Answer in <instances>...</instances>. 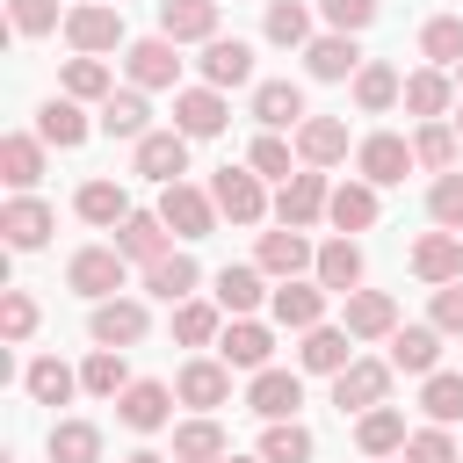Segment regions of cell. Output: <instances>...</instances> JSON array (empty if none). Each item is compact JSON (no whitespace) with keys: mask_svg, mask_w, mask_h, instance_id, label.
Returning a JSON list of instances; mask_svg holds the SVG:
<instances>
[{"mask_svg":"<svg viewBox=\"0 0 463 463\" xmlns=\"http://www.w3.org/2000/svg\"><path fill=\"white\" fill-rule=\"evenodd\" d=\"M427 217H434L441 232H463V174H434V188H427Z\"/></svg>","mask_w":463,"mask_h":463,"instance_id":"cell-51","label":"cell"},{"mask_svg":"<svg viewBox=\"0 0 463 463\" xmlns=\"http://www.w3.org/2000/svg\"><path fill=\"white\" fill-rule=\"evenodd\" d=\"M80 391H94V398H123V391H130L123 354H116V347H94V354L80 362Z\"/></svg>","mask_w":463,"mask_h":463,"instance_id":"cell-44","label":"cell"},{"mask_svg":"<svg viewBox=\"0 0 463 463\" xmlns=\"http://www.w3.org/2000/svg\"><path fill=\"white\" fill-rule=\"evenodd\" d=\"M391 369L434 376V369H441V333H434V326H398V333H391Z\"/></svg>","mask_w":463,"mask_h":463,"instance_id":"cell-31","label":"cell"},{"mask_svg":"<svg viewBox=\"0 0 463 463\" xmlns=\"http://www.w3.org/2000/svg\"><path fill=\"white\" fill-rule=\"evenodd\" d=\"M101 130L109 137H152V109H145V87H123V94H109L101 101Z\"/></svg>","mask_w":463,"mask_h":463,"instance_id":"cell-36","label":"cell"},{"mask_svg":"<svg viewBox=\"0 0 463 463\" xmlns=\"http://www.w3.org/2000/svg\"><path fill=\"white\" fill-rule=\"evenodd\" d=\"M449 94H456V87H449V72H441V65L405 72V109H412L420 123H441V116H449Z\"/></svg>","mask_w":463,"mask_h":463,"instance_id":"cell-39","label":"cell"},{"mask_svg":"<svg viewBox=\"0 0 463 463\" xmlns=\"http://www.w3.org/2000/svg\"><path fill=\"white\" fill-rule=\"evenodd\" d=\"M311 282H318V289H333V297H354V289H362V246H354V239H326V246H318Z\"/></svg>","mask_w":463,"mask_h":463,"instance_id":"cell-26","label":"cell"},{"mask_svg":"<svg viewBox=\"0 0 463 463\" xmlns=\"http://www.w3.org/2000/svg\"><path fill=\"white\" fill-rule=\"evenodd\" d=\"M340 326H347L354 340H391V333H398V297H391V289H354L347 311H340Z\"/></svg>","mask_w":463,"mask_h":463,"instance_id":"cell-13","label":"cell"},{"mask_svg":"<svg viewBox=\"0 0 463 463\" xmlns=\"http://www.w3.org/2000/svg\"><path fill=\"white\" fill-rule=\"evenodd\" d=\"M326 203H333L326 174H318V166H304V174H289V181H282V195H275V217H282L289 232H311V224L326 217Z\"/></svg>","mask_w":463,"mask_h":463,"instance_id":"cell-8","label":"cell"},{"mask_svg":"<svg viewBox=\"0 0 463 463\" xmlns=\"http://www.w3.org/2000/svg\"><path fill=\"white\" fill-rule=\"evenodd\" d=\"M412 275L434 282V289L463 282V232H427V239L412 246Z\"/></svg>","mask_w":463,"mask_h":463,"instance_id":"cell-16","label":"cell"},{"mask_svg":"<svg viewBox=\"0 0 463 463\" xmlns=\"http://www.w3.org/2000/svg\"><path fill=\"white\" fill-rule=\"evenodd\" d=\"M65 43H72L80 58H101V51H116V43H123V7H101V0L72 7V14H65Z\"/></svg>","mask_w":463,"mask_h":463,"instance_id":"cell-6","label":"cell"},{"mask_svg":"<svg viewBox=\"0 0 463 463\" xmlns=\"http://www.w3.org/2000/svg\"><path fill=\"white\" fill-rule=\"evenodd\" d=\"M224 456H232V441H224V427L210 412L174 427V463H224Z\"/></svg>","mask_w":463,"mask_h":463,"instance_id":"cell-35","label":"cell"},{"mask_svg":"<svg viewBox=\"0 0 463 463\" xmlns=\"http://www.w3.org/2000/svg\"><path fill=\"white\" fill-rule=\"evenodd\" d=\"M246 166H253L260 181H268V174H275V181H289V145H282L275 130H260V137H253V152H246Z\"/></svg>","mask_w":463,"mask_h":463,"instance_id":"cell-54","label":"cell"},{"mask_svg":"<svg viewBox=\"0 0 463 463\" xmlns=\"http://www.w3.org/2000/svg\"><path fill=\"white\" fill-rule=\"evenodd\" d=\"M326 297H333V289H318V282H275L268 311H275V326L311 333V326H326Z\"/></svg>","mask_w":463,"mask_h":463,"instance_id":"cell-24","label":"cell"},{"mask_svg":"<svg viewBox=\"0 0 463 463\" xmlns=\"http://www.w3.org/2000/svg\"><path fill=\"white\" fill-rule=\"evenodd\" d=\"M268 43H282V51H297V43H311V14L297 7V0H268Z\"/></svg>","mask_w":463,"mask_h":463,"instance_id":"cell-49","label":"cell"},{"mask_svg":"<svg viewBox=\"0 0 463 463\" xmlns=\"http://www.w3.org/2000/svg\"><path fill=\"white\" fill-rule=\"evenodd\" d=\"M253 116L268 130H304V87L297 80H260L253 87Z\"/></svg>","mask_w":463,"mask_h":463,"instance_id":"cell-28","label":"cell"},{"mask_svg":"<svg viewBox=\"0 0 463 463\" xmlns=\"http://www.w3.org/2000/svg\"><path fill=\"white\" fill-rule=\"evenodd\" d=\"M29 333H36V297H29V289H7V297H0V340L22 347Z\"/></svg>","mask_w":463,"mask_h":463,"instance_id":"cell-52","label":"cell"},{"mask_svg":"<svg viewBox=\"0 0 463 463\" xmlns=\"http://www.w3.org/2000/svg\"><path fill=\"white\" fill-rule=\"evenodd\" d=\"M65 94L72 101H109L116 87H109V65L101 58H65Z\"/></svg>","mask_w":463,"mask_h":463,"instance_id":"cell-50","label":"cell"},{"mask_svg":"<svg viewBox=\"0 0 463 463\" xmlns=\"http://www.w3.org/2000/svg\"><path fill=\"white\" fill-rule=\"evenodd\" d=\"M391 376H398L391 362H362V354H354V362L333 376V405H340V412H376V405H391Z\"/></svg>","mask_w":463,"mask_h":463,"instance_id":"cell-2","label":"cell"},{"mask_svg":"<svg viewBox=\"0 0 463 463\" xmlns=\"http://www.w3.org/2000/svg\"><path fill=\"white\" fill-rule=\"evenodd\" d=\"M420 412H427L434 427H456V420H463V376H456V369H434V376L420 383Z\"/></svg>","mask_w":463,"mask_h":463,"instance_id":"cell-43","label":"cell"},{"mask_svg":"<svg viewBox=\"0 0 463 463\" xmlns=\"http://www.w3.org/2000/svg\"><path fill=\"white\" fill-rule=\"evenodd\" d=\"M297 362H304L311 376H340V369L354 362V333H347V326H311L304 347H297Z\"/></svg>","mask_w":463,"mask_h":463,"instance_id":"cell-27","label":"cell"},{"mask_svg":"<svg viewBox=\"0 0 463 463\" xmlns=\"http://www.w3.org/2000/svg\"><path fill=\"white\" fill-rule=\"evenodd\" d=\"M326 217H333L340 239H347V232H369V224H376V188H369V181H340L333 203H326Z\"/></svg>","mask_w":463,"mask_h":463,"instance_id":"cell-38","label":"cell"},{"mask_svg":"<svg viewBox=\"0 0 463 463\" xmlns=\"http://www.w3.org/2000/svg\"><path fill=\"white\" fill-rule=\"evenodd\" d=\"M304 65H311V80H354L369 58H362V43H354V36L326 29V36H311V43H304Z\"/></svg>","mask_w":463,"mask_h":463,"instance_id":"cell-18","label":"cell"},{"mask_svg":"<svg viewBox=\"0 0 463 463\" xmlns=\"http://www.w3.org/2000/svg\"><path fill=\"white\" fill-rule=\"evenodd\" d=\"M137 174L159 181V188H174V181L188 174V137H181V130H152V137H137Z\"/></svg>","mask_w":463,"mask_h":463,"instance_id":"cell-21","label":"cell"},{"mask_svg":"<svg viewBox=\"0 0 463 463\" xmlns=\"http://www.w3.org/2000/svg\"><path fill=\"white\" fill-rule=\"evenodd\" d=\"M456 137H463V109H456Z\"/></svg>","mask_w":463,"mask_h":463,"instance_id":"cell-60","label":"cell"},{"mask_svg":"<svg viewBox=\"0 0 463 463\" xmlns=\"http://www.w3.org/2000/svg\"><path fill=\"white\" fill-rule=\"evenodd\" d=\"M101 7H123V0H101Z\"/></svg>","mask_w":463,"mask_h":463,"instance_id":"cell-61","label":"cell"},{"mask_svg":"<svg viewBox=\"0 0 463 463\" xmlns=\"http://www.w3.org/2000/svg\"><path fill=\"white\" fill-rule=\"evenodd\" d=\"M174 398H181V405H195V412H217V405L232 398V369H224V362H210V354H195V362L174 376Z\"/></svg>","mask_w":463,"mask_h":463,"instance_id":"cell-14","label":"cell"},{"mask_svg":"<svg viewBox=\"0 0 463 463\" xmlns=\"http://www.w3.org/2000/svg\"><path fill=\"white\" fill-rule=\"evenodd\" d=\"M246 405L275 427V420H297V405H304V376L297 369H260L253 376V391H246Z\"/></svg>","mask_w":463,"mask_h":463,"instance_id":"cell-15","label":"cell"},{"mask_svg":"<svg viewBox=\"0 0 463 463\" xmlns=\"http://www.w3.org/2000/svg\"><path fill=\"white\" fill-rule=\"evenodd\" d=\"M268 354H275V333H268L260 318H232L224 340H217V362H224V369H253V376H260V369H275Z\"/></svg>","mask_w":463,"mask_h":463,"instance_id":"cell-11","label":"cell"},{"mask_svg":"<svg viewBox=\"0 0 463 463\" xmlns=\"http://www.w3.org/2000/svg\"><path fill=\"white\" fill-rule=\"evenodd\" d=\"M51 224H58V217H51V203H36V195H14V203L0 210V232H7L14 253H36V246L51 239Z\"/></svg>","mask_w":463,"mask_h":463,"instance_id":"cell-25","label":"cell"},{"mask_svg":"<svg viewBox=\"0 0 463 463\" xmlns=\"http://www.w3.org/2000/svg\"><path fill=\"white\" fill-rule=\"evenodd\" d=\"M22 383H29V398H36V405H65V398L80 391V369H65L58 354H36V362L22 369Z\"/></svg>","mask_w":463,"mask_h":463,"instance_id":"cell-41","label":"cell"},{"mask_svg":"<svg viewBox=\"0 0 463 463\" xmlns=\"http://www.w3.org/2000/svg\"><path fill=\"white\" fill-rule=\"evenodd\" d=\"M0 174H7V188L14 195H29L36 181H43V137H0Z\"/></svg>","mask_w":463,"mask_h":463,"instance_id":"cell-37","label":"cell"},{"mask_svg":"<svg viewBox=\"0 0 463 463\" xmlns=\"http://www.w3.org/2000/svg\"><path fill=\"white\" fill-rule=\"evenodd\" d=\"M456 80H463V65H456Z\"/></svg>","mask_w":463,"mask_h":463,"instance_id":"cell-62","label":"cell"},{"mask_svg":"<svg viewBox=\"0 0 463 463\" xmlns=\"http://www.w3.org/2000/svg\"><path fill=\"white\" fill-rule=\"evenodd\" d=\"M354 441H362V456H405V412L398 405H376V412H362L354 420Z\"/></svg>","mask_w":463,"mask_h":463,"instance_id":"cell-34","label":"cell"},{"mask_svg":"<svg viewBox=\"0 0 463 463\" xmlns=\"http://www.w3.org/2000/svg\"><path fill=\"white\" fill-rule=\"evenodd\" d=\"M268 297H275V289H268L260 268H217V297H210V304H217L224 318H253Z\"/></svg>","mask_w":463,"mask_h":463,"instance_id":"cell-23","label":"cell"},{"mask_svg":"<svg viewBox=\"0 0 463 463\" xmlns=\"http://www.w3.org/2000/svg\"><path fill=\"white\" fill-rule=\"evenodd\" d=\"M65 282H72L87 304H109V297L123 289V253H116V246H80V253L65 260Z\"/></svg>","mask_w":463,"mask_h":463,"instance_id":"cell-5","label":"cell"},{"mask_svg":"<svg viewBox=\"0 0 463 463\" xmlns=\"http://www.w3.org/2000/svg\"><path fill=\"white\" fill-rule=\"evenodd\" d=\"M87 130H94V123L80 116V101H72V94H51V101L36 109V137H43V145H58V152L87 145Z\"/></svg>","mask_w":463,"mask_h":463,"instance_id":"cell-29","label":"cell"},{"mask_svg":"<svg viewBox=\"0 0 463 463\" xmlns=\"http://www.w3.org/2000/svg\"><path fill=\"white\" fill-rule=\"evenodd\" d=\"M123 463H166V456H159V449H130Z\"/></svg>","mask_w":463,"mask_h":463,"instance_id":"cell-58","label":"cell"},{"mask_svg":"<svg viewBox=\"0 0 463 463\" xmlns=\"http://www.w3.org/2000/svg\"><path fill=\"white\" fill-rule=\"evenodd\" d=\"M116 253H123V260H145V268L166 260V253H174V246H166V217H159V210H130V217L116 224Z\"/></svg>","mask_w":463,"mask_h":463,"instance_id":"cell-22","label":"cell"},{"mask_svg":"<svg viewBox=\"0 0 463 463\" xmlns=\"http://www.w3.org/2000/svg\"><path fill=\"white\" fill-rule=\"evenodd\" d=\"M434 333H463V282H449V289H434V318H427Z\"/></svg>","mask_w":463,"mask_h":463,"instance_id":"cell-57","label":"cell"},{"mask_svg":"<svg viewBox=\"0 0 463 463\" xmlns=\"http://www.w3.org/2000/svg\"><path fill=\"white\" fill-rule=\"evenodd\" d=\"M253 268L260 275H275V282H304V268H318V246L304 239V232H260V246H253Z\"/></svg>","mask_w":463,"mask_h":463,"instance_id":"cell-4","label":"cell"},{"mask_svg":"<svg viewBox=\"0 0 463 463\" xmlns=\"http://www.w3.org/2000/svg\"><path fill=\"white\" fill-rule=\"evenodd\" d=\"M318 456V441H311V427H297V420H275L268 434H260V463H311Z\"/></svg>","mask_w":463,"mask_h":463,"instance_id":"cell-45","label":"cell"},{"mask_svg":"<svg viewBox=\"0 0 463 463\" xmlns=\"http://www.w3.org/2000/svg\"><path fill=\"white\" fill-rule=\"evenodd\" d=\"M145 326H152V318H145V304H137V297H109V304H94V318H87L94 347H116V354H123V347H137V340H145Z\"/></svg>","mask_w":463,"mask_h":463,"instance_id":"cell-9","label":"cell"},{"mask_svg":"<svg viewBox=\"0 0 463 463\" xmlns=\"http://www.w3.org/2000/svg\"><path fill=\"white\" fill-rule=\"evenodd\" d=\"M297 159H304V166H340V159H347V123H340V116H304Z\"/></svg>","mask_w":463,"mask_h":463,"instance_id":"cell-30","label":"cell"},{"mask_svg":"<svg viewBox=\"0 0 463 463\" xmlns=\"http://www.w3.org/2000/svg\"><path fill=\"white\" fill-rule=\"evenodd\" d=\"M174 340H181V347H217V340H224V311L203 304V297L174 304Z\"/></svg>","mask_w":463,"mask_h":463,"instance_id":"cell-40","label":"cell"},{"mask_svg":"<svg viewBox=\"0 0 463 463\" xmlns=\"http://www.w3.org/2000/svg\"><path fill=\"white\" fill-rule=\"evenodd\" d=\"M51 463H101V427L94 420H58L51 427Z\"/></svg>","mask_w":463,"mask_h":463,"instance_id":"cell-42","label":"cell"},{"mask_svg":"<svg viewBox=\"0 0 463 463\" xmlns=\"http://www.w3.org/2000/svg\"><path fill=\"white\" fill-rule=\"evenodd\" d=\"M224 116H232V109H224L217 87H181V94H174V130H181V137H217Z\"/></svg>","mask_w":463,"mask_h":463,"instance_id":"cell-20","label":"cell"},{"mask_svg":"<svg viewBox=\"0 0 463 463\" xmlns=\"http://www.w3.org/2000/svg\"><path fill=\"white\" fill-rule=\"evenodd\" d=\"M123 72H130V87H174V80H181V43L137 36V43L123 51Z\"/></svg>","mask_w":463,"mask_h":463,"instance_id":"cell-10","label":"cell"},{"mask_svg":"<svg viewBox=\"0 0 463 463\" xmlns=\"http://www.w3.org/2000/svg\"><path fill=\"white\" fill-rule=\"evenodd\" d=\"M116 420H123L130 434H159V427L174 420V391H166V383H152V376H137V383L116 398Z\"/></svg>","mask_w":463,"mask_h":463,"instance_id":"cell-12","label":"cell"},{"mask_svg":"<svg viewBox=\"0 0 463 463\" xmlns=\"http://www.w3.org/2000/svg\"><path fill=\"white\" fill-rule=\"evenodd\" d=\"M420 51H427L441 72H456V65H463V14H434V22L420 29Z\"/></svg>","mask_w":463,"mask_h":463,"instance_id":"cell-48","label":"cell"},{"mask_svg":"<svg viewBox=\"0 0 463 463\" xmlns=\"http://www.w3.org/2000/svg\"><path fill=\"white\" fill-rule=\"evenodd\" d=\"M456 123H420V137H412V159L427 166V174H456Z\"/></svg>","mask_w":463,"mask_h":463,"instance_id":"cell-46","label":"cell"},{"mask_svg":"<svg viewBox=\"0 0 463 463\" xmlns=\"http://www.w3.org/2000/svg\"><path fill=\"white\" fill-rule=\"evenodd\" d=\"M405 463H463V456H456V441H449L441 427H420V434L405 441Z\"/></svg>","mask_w":463,"mask_h":463,"instance_id":"cell-55","label":"cell"},{"mask_svg":"<svg viewBox=\"0 0 463 463\" xmlns=\"http://www.w3.org/2000/svg\"><path fill=\"white\" fill-rule=\"evenodd\" d=\"M195 65H203V87H217V94H224V87H246V80H253V43L217 36V43H203Z\"/></svg>","mask_w":463,"mask_h":463,"instance_id":"cell-19","label":"cell"},{"mask_svg":"<svg viewBox=\"0 0 463 463\" xmlns=\"http://www.w3.org/2000/svg\"><path fill=\"white\" fill-rule=\"evenodd\" d=\"M391 101H405V72L383 65V58H369V65L354 72V109H362V116H383Z\"/></svg>","mask_w":463,"mask_h":463,"instance_id":"cell-32","label":"cell"},{"mask_svg":"<svg viewBox=\"0 0 463 463\" xmlns=\"http://www.w3.org/2000/svg\"><path fill=\"white\" fill-rule=\"evenodd\" d=\"M166 43H217V0H159Z\"/></svg>","mask_w":463,"mask_h":463,"instance_id":"cell-17","label":"cell"},{"mask_svg":"<svg viewBox=\"0 0 463 463\" xmlns=\"http://www.w3.org/2000/svg\"><path fill=\"white\" fill-rule=\"evenodd\" d=\"M159 217H166L174 239H210V232H217V203H210V188H188V181L159 188Z\"/></svg>","mask_w":463,"mask_h":463,"instance_id":"cell-3","label":"cell"},{"mask_svg":"<svg viewBox=\"0 0 463 463\" xmlns=\"http://www.w3.org/2000/svg\"><path fill=\"white\" fill-rule=\"evenodd\" d=\"M354 166H362V181H369V188H391V181H405L420 159H412V145H405L398 130H376V137H362V145H354Z\"/></svg>","mask_w":463,"mask_h":463,"instance_id":"cell-7","label":"cell"},{"mask_svg":"<svg viewBox=\"0 0 463 463\" xmlns=\"http://www.w3.org/2000/svg\"><path fill=\"white\" fill-rule=\"evenodd\" d=\"M318 7H326V22H333L340 36H354V29L376 22V0H318Z\"/></svg>","mask_w":463,"mask_h":463,"instance_id":"cell-56","label":"cell"},{"mask_svg":"<svg viewBox=\"0 0 463 463\" xmlns=\"http://www.w3.org/2000/svg\"><path fill=\"white\" fill-rule=\"evenodd\" d=\"M195 282H203L195 253H166V260H152V268H145V289H152L159 304H188V297H195Z\"/></svg>","mask_w":463,"mask_h":463,"instance_id":"cell-33","label":"cell"},{"mask_svg":"<svg viewBox=\"0 0 463 463\" xmlns=\"http://www.w3.org/2000/svg\"><path fill=\"white\" fill-rule=\"evenodd\" d=\"M210 203H217V217H232V224H260V217H268V188H260L253 166H217Z\"/></svg>","mask_w":463,"mask_h":463,"instance_id":"cell-1","label":"cell"},{"mask_svg":"<svg viewBox=\"0 0 463 463\" xmlns=\"http://www.w3.org/2000/svg\"><path fill=\"white\" fill-rule=\"evenodd\" d=\"M72 210H80L87 224H123V217H130V195H123L116 181H87V188L72 195Z\"/></svg>","mask_w":463,"mask_h":463,"instance_id":"cell-47","label":"cell"},{"mask_svg":"<svg viewBox=\"0 0 463 463\" xmlns=\"http://www.w3.org/2000/svg\"><path fill=\"white\" fill-rule=\"evenodd\" d=\"M7 22H14V36H51L58 29V0H7Z\"/></svg>","mask_w":463,"mask_h":463,"instance_id":"cell-53","label":"cell"},{"mask_svg":"<svg viewBox=\"0 0 463 463\" xmlns=\"http://www.w3.org/2000/svg\"><path fill=\"white\" fill-rule=\"evenodd\" d=\"M224 463H260V456H224Z\"/></svg>","mask_w":463,"mask_h":463,"instance_id":"cell-59","label":"cell"}]
</instances>
